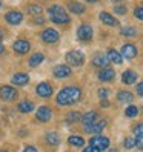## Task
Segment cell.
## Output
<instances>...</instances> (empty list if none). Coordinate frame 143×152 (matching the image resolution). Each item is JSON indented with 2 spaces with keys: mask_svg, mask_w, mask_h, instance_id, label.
<instances>
[{
  "mask_svg": "<svg viewBox=\"0 0 143 152\" xmlns=\"http://www.w3.org/2000/svg\"><path fill=\"white\" fill-rule=\"evenodd\" d=\"M100 20L108 26H117L119 25V20L114 15H111L109 12H100Z\"/></svg>",
  "mask_w": 143,
  "mask_h": 152,
  "instance_id": "cell-21",
  "label": "cell"
},
{
  "mask_svg": "<svg viewBox=\"0 0 143 152\" xmlns=\"http://www.w3.org/2000/svg\"><path fill=\"white\" fill-rule=\"evenodd\" d=\"M97 77H99L100 82H112L114 77H115V71L112 68H103L99 71V74H97Z\"/></svg>",
  "mask_w": 143,
  "mask_h": 152,
  "instance_id": "cell-15",
  "label": "cell"
},
{
  "mask_svg": "<svg viewBox=\"0 0 143 152\" xmlns=\"http://www.w3.org/2000/svg\"><path fill=\"white\" fill-rule=\"evenodd\" d=\"M123 146H125V149H128V151L132 149V148H136V140L131 138V137H126V138H125Z\"/></svg>",
  "mask_w": 143,
  "mask_h": 152,
  "instance_id": "cell-32",
  "label": "cell"
},
{
  "mask_svg": "<svg viewBox=\"0 0 143 152\" xmlns=\"http://www.w3.org/2000/svg\"><path fill=\"white\" fill-rule=\"evenodd\" d=\"M60 39V34L54 29V28H48L42 32V40L48 45H52V43H57Z\"/></svg>",
  "mask_w": 143,
  "mask_h": 152,
  "instance_id": "cell-11",
  "label": "cell"
},
{
  "mask_svg": "<svg viewBox=\"0 0 143 152\" xmlns=\"http://www.w3.org/2000/svg\"><path fill=\"white\" fill-rule=\"evenodd\" d=\"M80 120H82V114L77 112V111L68 112V115H66V121H68V123H77V121H80Z\"/></svg>",
  "mask_w": 143,
  "mask_h": 152,
  "instance_id": "cell-29",
  "label": "cell"
},
{
  "mask_svg": "<svg viewBox=\"0 0 143 152\" xmlns=\"http://www.w3.org/2000/svg\"><path fill=\"white\" fill-rule=\"evenodd\" d=\"M114 11L117 12V14H120V15H123V14H126V8H125L123 5H117L114 8Z\"/></svg>",
  "mask_w": 143,
  "mask_h": 152,
  "instance_id": "cell-36",
  "label": "cell"
},
{
  "mask_svg": "<svg viewBox=\"0 0 143 152\" xmlns=\"http://www.w3.org/2000/svg\"><path fill=\"white\" fill-rule=\"evenodd\" d=\"M109 152H117V149H111Z\"/></svg>",
  "mask_w": 143,
  "mask_h": 152,
  "instance_id": "cell-46",
  "label": "cell"
},
{
  "mask_svg": "<svg viewBox=\"0 0 143 152\" xmlns=\"http://www.w3.org/2000/svg\"><path fill=\"white\" fill-rule=\"evenodd\" d=\"M120 56H122V57H125V58H128V60H131V58H134V57L137 56V48L134 46V45H131V43L123 45V46H122V52H120Z\"/></svg>",
  "mask_w": 143,
  "mask_h": 152,
  "instance_id": "cell-16",
  "label": "cell"
},
{
  "mask_svg": "<svg viewBox=\"0 0 143 152\" xmlns=\"http://www.w3.org/2000/svg\"><path fill=\"white\" fill-rule=\"evenodd\" d=\"M102 106H103V108H108V106H109V102H108V100H102Z\"/></svg>",
  "mask_w": 143,
  "mask_h": 152,
  "instance_id": "cell-43",
  "label": "cell"
},
{
  "mask_svg": "<svg viewBox=\"0 0 143 152\" xmlns=\"http://www.w3.org/2000/svg\"><path fill=\"white\" fill-rule=\"evenodd\" d=\"M106 124H108V121H106L105 118H99L95 123L89 124V126H83L85 128V132L88 134H94V135H100L102 131L106 128Z\"/></svg>",
  "mask_w": 143,
  "mask_h": 152,
  "instance_id": "cell-8",
  "label": "cell"
},
{
  "mask_svg": "<svg viewBox=\"0 0 143 152\" xmlns=\"http://www.w3.org/2000/svg\"><path fill=\"white\" fill-rule=\"evenodd\" d=\"M43 60H45V56L42 54V52H35V54H32V56L29 57V61H28V63H29L31 68H35V66H39Z\"/></svg>",
  "mask_w": 143,
  "mask_h": 152,
  "instance_id": "cell-25",
  "label": "cell"
},
{
  "mask_svg": "<svg viewBox=\"0 0 143 152\" xmlns=\"http://www.w3.org/2000/svg\"><path fill=\"white\" fill-rule=\"evenodd\" d=\"M45 141H46V145H49V146H59L60 145V135L56 131H49V132L45 134Z\"/></svg>",
  "mask_w": 143,
  "mask_h": 152,
  "instance_id": "cell-17",
  "label": "cell"
},
{
  "mask_svg": "<svg viewBox=\"0 0 143 152\" xmlns=\"http://www.w3.org/2000/svg\"><path fill=\"white\" fill-rule=\"evenodd\" d=\"M136 148L143 151V137H136Z\"/></svg>",
  "mask_w": 143,
  "mask_h": 152,
  "instance_id": "cell-38",
  "label": "cell"
},
{
  "mask_svg": "<svg viewBox=\"0 0 143 152\" xmlns=\"http://www.w3.org/2000/svg\"><path fill=\"white\" fill-rule=\"evenodd\" d=\"M99 97L102 98V100H106V98L109 97V89H99Z\"/></svg>",
  "mask_w": 143,
  "mask_h": 152,
  "instance_id": "cell-35",
  "label": "cell"
},
{
  "mask_svg": "<svg viewBox=\"0 0 143 152\" xmlns=\"http://www.w3.org/2000/svg\"><path fill=\"white\" fill-rule=\"evenodd\" d=\"M92 63L97 68H108L109 66V58L106 56H95L94 60H92Z\"/></svg>",
  "mask_w": 143,
  "mask_h": 152,
  "instance_id": "cell-23",
  "label": "cell"
},
{
  "mask_svg": "<svg viewBox=\"0 0 143 152\" xmlns=\"http://www.w3.org/2000/svg\"><path fill=\"white\" fill-rule=\"evenodd\" d=\"M137 114H139V108H137V106H134V104L126 106V109H125V115H126L128 118H134V117H137Z\"/></svg>",
  "mask_w": 143,
  "mask_h": 152,
  "instance_id": "cell-30",
  "label": "cell"
},
{
  "mask_svg": "<svg viewBox=\"0 0 143 152\" xmlns=\"http://www.w3.org/2000/svg\"><path fill=\"white\" fill-rule=\"evenodd\" d=\"M17 97H19V91L14 86H11V85L0 86V98L3 102H6V103L14 102V100H17Z\"/></svg>",
  "mask_w": 143,
  "mask_h": 152,
  "instance_id": "cell-4",
  "label": "cell"
},
{
  "mask_svg": "<svg viewBox=\"0 0 143 152\" xmlns=\"http://www.w3.org/2000/svg\"><path fill=\"white\" fill-rule=\"evenodd\" d=\"M92 26L91 25H88V23H83V25H80L78 26V29H77V39L78 40H82V42H89L92 39Z\"/></svg>",
  "mask_w": 143,
  "mask_h": 152,
  "instance_id": "cell-7",
  "label": "cell"
},
{
  "mask_svg": "<svg viewBox=\"0 0 143 152\" xmlns=\"http://www.w3.org/2000/svg\"><path fill=\"white\" fill-rule=\"evenodd\" d=\"M52 74H54L56 78H66V77H69L71 74H73V69H71V66H68V65H57V66H54V69H52Z\"/></svg>",
  "mask_w": 143,
  "mask_h": 152,
  "instance_id": "cell-12",
  "label": "cell"
},
{
  "mask_svg": "<svg viewBox=\"0 0 143 152\" xmlns=\"http://www.w3.org/2000/svg\"><path fill=\"white\" fill-rule=\"evenodd\" d=\"M99 118H100V117H99V114H97L95 111H89V112H86L85 115H82V120H80V121L83 123V126H89V124L95 123Z\"/></svg>",
  "mask_w": 143,
  "mask_h": 152,
  "instance_id": "cell-18",
  "label": "cell"
},
{
  "mask_svg": "<svg viewBox=\"0 0 143 152\" xmlns=\"http://www.w3.org/2000/svg\"><path fill=\"white\" fill-rule=\"evenodd\" d=\"M35 94L40 98H51L52 94H54V88H52V85L48 83V82H40L35 86Z\"/></svg>",
  "mask_w": 143,
  "mask_h": 152,
  "instance_id": "cell-5",
  "label": "cell"
},
{
  "mask_svg": "<svg viewBox=\"0 0 143 152\" xmlns=\"http://www.w3.org/2000/svg\"><path fill=\"white\" fill-rule=\"evenodd\" d=\"M136 82H137V74L134 72V71L126 69L122 74V83H125V85H134Z\"/></svg>",
  "mask_w": 143,
  "mask_h": 152,
  "instance_id": "cell-20",
  "label": "cell"
},
{
  "mask_svg": "<svg viewBox=\"0 0 143 152\" xmlns=\"http://www.w3.org/2000/svg\"><path fill=\"white\" fill-rule=\"evenodd\" d=\"M134 134H136V137H143V123H139L134 126Z\"/></svg>",
  "mask_w": 143,
  "mask_h": 152,
  "instance_id": "cell-33",
  "label": "cell"
},
{
  "mask_svg": "<svg viewBox=\"0 0 143 152\" xmlns=\"http://www.w3.org/2000/svg\"><path fill=\"white\" fill-rule=\"evenodd\" d=\"M48 15H49L51 22H54L57 25H66L71 20L68 12L65 11V8H62L60 5H51L48 8Z\"/></svg>",
  "mask_w": 143,
  "mask_h": 152,
  "instance_id": "cell-2",
  "label": "cell"
},
{
  "mask_svg": "<svg viewBox=\"0 0 143 152\" xmlns=\"http://www.w3.org/2000/svg\"><path fill=\"white\" fill-rule=\"evenodd\" d=\"M65 58L68 61V66H82L85 63V54L82 51H77V49L66 52Z\"/></svg>",
  "mask_w": 143,
  "mask_h": 152,
  "instance_id": "cell-3",
  "label": "cell"
},
{
  "mask_svg": "<svg viewBox=\"0 0 143 152\" xmlns=\"http://www.w3.org/2000/svg\"><path fill=\"white\" fill-rule=\"evenodd\" d=\"M5 39V31L2 29V28H0V43H2V40Z\"/></svg>",
  "mask_w": 143,
  "mask_h": 152,
  "instance_id": "cell-42",
  "label": "cell"
},
{
  "mask_svg": "<svg viewBox=\"0 0 143 152\" xmlns=\"http://www.w3.org/2000/svg\"><path fill=\"white\" fill-rule=\"evenodd\" d=\"M12 49H14L15 54L25 56V54H28V52H29V49H31V43H29L28 40H23V39L15 40L14 45H12Z\"/></svg>",
  "mask_w": 143,
  "mask_h": 152,
  "instance_id": "cell-10",
  "label": "cell"
},
{
  "mask_svg": "<svg viewBox=\"0 0 143 152\" xmlns=\"http://www.w3.org/2000/svg\"><path fill=\"white\" fill-rule=\"evenodd\" d=\"M89 146H94L99 151H105L109 148V138L103 137V135H94L91 140H89Z\"/></svg>",
  "mask_w": 143,
  "mask_h": 152,
  "instance_id": "cell-9",
  "label": "cell"
},
{
  "mask_svg": "<svg viewBox=\"0 0 143 152\" xmlns=\"http://www.w3.org/2000/svg\"><path fill=\"white\" fill-rule=\"evenodd\" d=\"M34 23H37V25H43V23H45V20H43V19H42V17L39 15V17H37V19H35V17H34Z\"/></svg>",
  "mask_w": 143,
  "mask_h": 152,
  "instance_id": "cell-41",
  "label": "cell"
},
{
  "mask_svg": "<svg viewBox=\"0 0 143 152\" xmlns=\"http://www.w3.org/2000/svg\"><path fill=\"white\" fill-rule=\"evenodd\" d=\"M86 2H89V3H95V2H99V0H86Z\"/></svg>",
  "mask_w": 143,
  "mask_h": 152,
  "instance_id": "cell-45",
  "label": "cell"
},
{
  "mask_svg": "<svg viewBox=\"0 0 143 152\" xmlns=\"http://www.w3.org/2000/svg\"><path fill=\"white\" fill-rule=\"evenodd\" d=\"M5 20L10 25H20L23 20V14L20 11H8L5 14Z\"/></svg>",
  "mask_w": 143,
  "mask_h": 152,
  "instance_id": "cell-13",
  "label": "cell"
},
{
  "mask_svg": "<svg viewBox=\"0 0 143 152\" xmlns=\"http://www.w3.org/2000/svg\"><path fill=\"white\" fill-rule=\"evenodd\" d=\"M117 100H119L120 103H132L134 95H132L129 91H119V94H117Z\"/></svg>",
  "mask_w": 143,
  "mask_h": 152,
  "instance_id": "cell-24",
  "label": "cell"
},
{
  "mask_svg": "<svg viewBox=\"0 0 143 152\" xmlns=\"http://www.w3.org/2000/svg\"><path fill=\"white\" fill-rule=\"evenodd\" d=\"M17 109H19V112H22V114H29L35 109V104L31 100H22L19 104H17Z\"/></svg>",
  "mask_w": 143,
  "mask_h": 152,
  "instance_id": "cell-19",
  "label": "cell"
},
{
  "mask_svg": "<svg viewBox=\"0 0 143 152\" xmlns=\"http://www.w3.org/2000/svg\"><path fill=\"white\" fill-rule=\"evenodd\" d=\"M114 2H120V0H114Z\"/></svg>",
  "mask_w": 143,
  "mask_h": 152,
  "instance_id": "cell-47",
  "label": "cell"
},
{
  "mask_svg": "<svg viewBox=\"0 0 143 152\" xmlns=\"http://www.w3.org/2000/svg\"><path fill=\"white\" fill-rule=\"evenodd\" d=\"M82 152H102V151H99L97 148H94V146H86Z\"/></svg>",
  "mask_w": 143,
  "mask_h": 152,
  "instance_id": "cell-40",
  "label": "cell"
},
{
  "mask_svg": "<svg viewBox=\"0 0 143 152\" xmlns=\"http://www.w3.org/2000/svg\"><path fill=\"white\" fill-rule=\"evenodd\" d=\"M35 118H37L40 123H48L52 118V109L48 104H42L35 111Z\"/></svg>",
  "mask_w": 143,
  "mask_h": 152,
  "instance_id": "cell-6",
  "label": "cell"
},
{
  "mask_svg": "<svg viewBox=\"0 0 143 152\" xmlns=\"http://www.w3.org/2000/svg\"><path fill=\"white\" fill-rule=\"evenodd\" d=\"M28 12L31 14V15H40L42 14V6L40 5H29L28 6Z\"/></svg>",
  "mask_w": 143,
  "mask_h": 152,
  "instance_id": "cell-31",
  "label": "cell"
},
{
  "mask_svg": "<svg viewBox=\"0 0 143 152\" xmlns=\"http://www.w3.org/2000/svg\"><path fill=\"white\" fill-rule=\"evenodd\" d=\"M0 152H5V151H0Z\"/></svg>",
  "mask_w": 143,
  "mask_h": 152,
  "instance_id": "cell-49",
  "label": "cell"
},
{
  "mask_svg": "<svg viewBox=\"0 0 143 152\" xmlns=\"http://www.w3.org/2000/svg\"><path fill=\"white\" fill-rule=\"evenodd\" d=\"M134 15H136L139 20H143V6H137L136 10H134Z\"/></svg>",
  "mask_w": 143,
  "mask_h": 152,
  "instance_id": "cell-34",
  "label": "cell"
},
{
  "mask_svg": "<svg viewBox=\"0 0 143 152\" xmlns=\"http://www.w3.org/2000/svg\"><path fill=\"white\" fill-rule=\"evenodd\" d=\"M22 152H39V149L35 146H32V145H28V146H25L22 149Z\"/></svg>",
  "mask_w": 143,
  "mask_h": 152,
  "instance_id": "cell-37",
  "label": "cell"
},
{
  "mask_svg": "<svg viewBox=\"0 0 143 152\" xmlns=\"http://www.w3.org/2000/svg\"><path fill=\"white\" fill-rule=\"evenodd\" d=\"M136 91H137V94H139L140 97H143V82H140V83L136 86Z\"/></svg>",
  "mask_w": 143,
  "mask_h": 152,
  "instance_id": "cell-39",
  "label": "cell"
},
{
  "mask_svg": "<svg viewBox=\"0 0 143 152\" xmlns=\"http://www.w3.org/2000/svg\"><path fill=\"white\" fill-rule=\"evenodd\" d=\"M80 98H82V89L78 86H65L57 94L56 103L59 106H69V104L77 103Z\"/></svg>",
  "mask_w": 143,
  "mask_h": 152,
  "instance_id": "cell-1",
  "label": "cell"
},
{
  "mask_svg": "<svg viewBox=\"0 0 143 152\" xmlns=\"http://www.w3.org/2000/svg\"><path fill=\"white\" fill-rule=\"evenodd\" d=\"M0 8H2V2H0Z\"/></svg>",
  "mask_w": 143,
  "mask_h": 152,
  "instance_id": "cell-48",
  "label": "cell"
},
{
  "mask_svg": "<svg viewBox=\"0 0 143 152\" xmlns=\"http://www.w3.org/2000/svg\"><path fill=\"white\" fill-rule=\"evenodd\" d=\"M11 83L15 86H26L29 83V75L26 72H17L11 77Z\"/></svg>",
  "mask_w": 143,
  "mask_h": 152,
  "instance_id": "cell-14",
  "label": "cell"
},
{
  "mask_svg": "<svg viewBox=\"0 0 143 152\" xmlns=\"http://www.w3.org/2000/svg\"><path fill=\"white\" fill-rule=\"evenodd\" d=\"M68 143L71 146H74V148H82L85 145V140H83V137H80V135H71L68 138Z\"/></svg>",
  "mask_w": 143,
  "mask_h": 152,
  "instance_id": "cell-26",
  "label": "cell"
},
{
  "mask_svg": "<svg viewBox=\"0 0 143 152\" xmlns=\"http://www.w3.org/2000/svg\"><path fill=\"white\" fill-rule=\"evenodd\" d=\"M69 11L74 12V14H83L85 6L82 3H77V2H69Z\"/></svg>",
  "mask_w": 143,
  "mask_h": 152,
  "instance_id": "cell-27",
  "label": "cell"
},
{
  "mask_svg": "<svg viewBox=\"0 0 143 152\" xmlns=\"http://www.w3.org/2000/svg\"><path fill=\"white\" fill-rule=\"evenodd\" d=\"M3 52H5V46H3L2 43H0V54H3Z\"/></svg>",
  "mask_w": 143,
  "mask_h": 152,
  "instance_id": "cell-44",
  "label": "cell"
},
{
  "mask_svg": "<svg viewBox=\"0 0 143 152\" xmlns=\"http://www.w3.org/2000/svg\"><path fill=\"white\" fill-rule=\"evenodd\" d=\"M109 58V61H112V63L115 65H122V61H123V57L120 56V52H117L115 49H108V56H106Z\"/></svg>",
  "mask_w": 143,
  "mask_h": 152,
  "instance_id": "cell-22",
  "label": "cell"
},
{
  "mask_svg": "<svg viewBox=\"0 0 143 152\" xmlns=\"http://www.w3.org/2000/svg\"><path fill=\"white\" fill-rule=\"evenodd\" d=\"M120 34L123 37H136L137 35V29L132 28V26H125V28L120 29Z\"/></svg>",
  "mask_w": 143,
  "mask_h": 152,
  "instance_id": "cell-28",
  "label": "cell"
}]
</instances>
